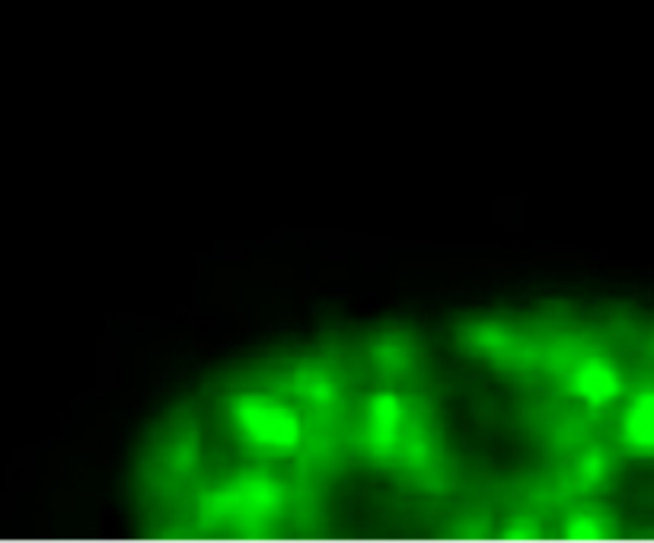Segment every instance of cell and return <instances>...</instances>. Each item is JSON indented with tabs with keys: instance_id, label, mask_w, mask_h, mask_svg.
<instances>
[{
	"instance_id": "1",
	"label": "cell",
	"mask_w": 654,
	"mask_h": 543,
	"mask_svg": "<svg viewBox=\"0 0 654 543\" xmlns=\"http://www.w3.org/2000/svg\"><path fill=\"white\" fill-rule=\"evenodd\" d=\"M319 243V256L323 262H345L351 256V237H313Z\"/></svg>"
},
{
	"instance_id": "2",
	"label": "cell",
	"mask_w": 654,
	"mask_h": 543,
	"mask_svg": "<svg viewBox=\"0 0 654 543\" xmlns=\"http://www.w3.org/2000/svg\"><path fill=\"white\" fill-rule=\"evenodd\" d=\"M514 208H517V202L498 198V202H492V218H495L498 224H504L508 230H514Z\"/></svg>"
},
{
	"instance_id": "3",
	"label": "cell",
	"mask_w": 654,
	"mask_h": 543,
	"mask_svg": "<svg viewBox=\"0 0 654 543\" xmlns=\"http://www.w3.org/2000/svg\"><path fill=\"white\" fill-rule=\"evenodd\" d=\"M36 457H38V451H36V447H26V451H16L13 457H10V467H7V470H36Z\"/></svg>"
}]
</instances>
